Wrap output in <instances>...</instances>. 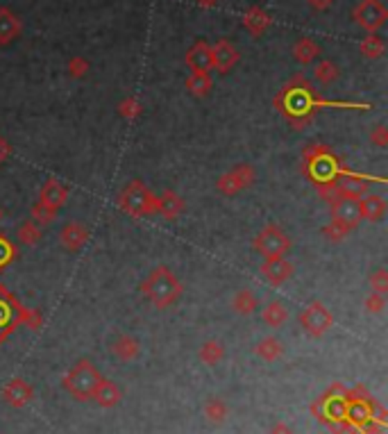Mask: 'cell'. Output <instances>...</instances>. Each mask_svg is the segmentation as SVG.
<instances>
[{"instance_id":"6da1fadb","label":"cell","mask_w":388,"mask_h":434,"mask_svg":"<svg viewBox=\"0 0 388 434\" xmlns=\"http://www.w3.org/2000/svg\"><path fill=\"white\" fill-rule=\"evenodd\" d=\"M275 107L277 112H282L284 116L293 123L295 128H302L313 119L320 107H341V110H368L370 105L366 103H334V101H320V98L313 94V89L300 80H293L291 85H286L282 89V94L275 98Z\"/></svg>"},{"instance_id":"7a4b0ae2","label":"cell","mask_w":388,"mask_h":434,"mask_svg":"<svg viewBox=\"0 0 388 434\" xmlns=\"http://www.w3.org/2000/svg\"><path fill=\"white\" fill-rule=\"evenodd\" d=\"M182 282L168 266H155L141 282V293L148 302H152L157 309H168L182 298Z\"/></svg>"},{"instance_id":"3957f363","label":"cell","mask_w":388,"mask_h":434,"mask_svg":"<svg viewBox=\"0 0 388 434\" xmlns=\"http://www.w3.org/2000/svg\"><path fill=\"white\" fill-rule=\"evenodd\" d=\"M302 159H304V173L311 177L313 186L334 182L343 168V164L338 162V157L325 144H309L302 153Z\"/></svg>"},{"instance_id":"277c9868","label":"cell","mask_w":388,"mask_h":434,"mask_svg":"<svg viewBox=\"0 0 388 434\" xmlns=\"http://www.w3.org/2000/svg\"><path fill=\"white\" fill-rule=\"evenodd\" d=\"M116 205L125 214L136 216V218L157 214V196L148 189L141 180H132V182L123 186V191L116 198Z\"/></svg>"},{"instance_id":"5b68a950","label":"cell","mask_w":388,"mask_h":434,"mask_svg":"<svg viewBox=\"0 0 388 434\" xmlns=\"http://www.w3.org/2000/svg\"><path fill=\"white\" fill-rule=\"evenodd\" d=\"M100 380H103L100 371H98L89 359H80V362L64 375L62 384L76 400H91V394L96 391Z\"/></svg>"},{"instance_id":"8992f818","label":"cell","mask_w":388,"mask_h":434,"mask_svg":"<svg viewBox=\"0 0 388 434\" xmlns=\"http://www.w3.org/2000/svg\"><path fill=\"white\" fill-rule=\"evenodd\" d=\"M345 394H348V389H345L343 384H334V387L311 407L313 414H318L320 423H325L329 430H332L334 425H345V412H348V398H345ZM345 428H348V425H345Z\"/></svg>"},{"instance_id":"52a82bcc","label":"cell","mask_w":388,"mask_h":434,"mask_svg":"<svg viewBox=\"0 0 388 434\" xmlns=\"http://www.w3.org/2000/svg\"><path fill=\"white\" fill-rule=\"evenodd\" d=\"M252 245H254V250H257L263 259L284 257L288 252V248H291V236L284 232V227L270 223V225L263 227L257 236H254Z\"/></svg>"},{"instance_id":"ba28073f","label":"cell","mask_w":388,"mask_h":434,"mask_svg":"<svg viewBox=\"0 0 388 434\" xmlns=\"http://www.w3.org/2000/svg\"><path fill=\"white\" fill-rule=\"evenodd\" d=\"M300 325L302 330L309 334V337H323L329 330H332L334 325V316L332 312L323 305L320 300L311 302V305L304 307V312L300 314Z\"/></svg>"},{"instance_id":"9c48e42d","label":"cell","mask_w":388,"mask_h":434,"mask_svg":"<svg viewBox=\"0 0 388 434\" xmlns=\"http://www.w3.org/2000/svg\"><path fill=\"white\" fill-rule=\"evenodd\" d=\"M21 309L23 305L16 300L14 293L0 284V343L21 325Z\"/></svg>"},{"instance_id":"30bf717a","label":"cell","mask_w":388,"mask_h":434,"mask_svg":"<svg viewBox=\"0 0 388 434\" xmlns=\"http://www.w3.org/2000/svg\"><path fill=\"white\" fill-rule=\"evenodd\" d=\"M257 180V171H254L252 164H236L232 171H227L225 175L218 180V191L222 196H236L238 191L250 189Z\"/></svg>"},{"instance_id":"8fae6325","label":"cell","mask_w":388,"mask_h":434,"mask_svg":"<svg viewBox=\"0 0 388 434\" xmlns=\"http://www.w3.org/2000/svg\"><path fill=\"white\" fill-rule=\"evenodd\" d=\"M336 184V191L338 196H343V198H350V200H359L361 196H366L368 189H370V180L366 175H359L354 173L350 168H341V173L334 180Z\"/></svg>"},{"instance_id":"7c38bea8","label":"cell","mask_w":388,"mask_h":434,"mask_svg":"<svg viewBox=\"0 0 388 434\" xmlns=\"http://www.w3.org/2000/svg\"><path fill=\"white\" fill-rule=\"evenodd\" d=\"M329 214H332L334 220L338 223L348 225L350 230H354L359 223H361V211H359V202L357 200H350V198H343V196H338L332 202H329Z\"/></svg>"},{"instance_id":"4fadbf2b","label":"cell","mask_w":388,"mask_h":434,"mask_svg":"<svg viewBox=\"0 0 388 434\" xmlns=\"http://www.w3.org/2000/svg\"><path fill=\"white\" fill-rule=\"evenodd\" d=\"M3 400L10 407L14 409H21V407H26L28 403H32L35 400V389H32V384L26 382V380H21V378H14L12 382H7L5 387H3Z\"/></svg>"},{"instance_id":"5bb4252c","label":"cell","mask_w":388,"mask_h":434,"mask_svg":"<svg viewBox=\"0 0 388 434\" xmlns=\"http://www.w3.org/2000/svg\"><path fill=\"white\" fill-rule=\"evenodd\" d=\"M354 19L359 21V26H363L368 32H373V30L384 26L386 10H384V5L379 3V0H366V3H361L357 7V12H354Z\"/></svg>"},{"instance_id":"9a60e30c","label":"cell","mask_w":388,"mask_h":434,"mask_svg":"<svg viewBox=\"0 0 388 434\" xmlns=\"http://www.w3.org/2000/svg\"><path fill=\"white\" fill-rule=\"evenodd\" d=\"M293 264L286 257H270L261 264V273L263 277L272 284V286H282L293 277Z\"/></svg>"},{"instance_id":"2e32d148","label":"cell","mask_w":388,"mask_h":434,"mask_svg":"<svg viewBox=\"0 0 388 434\" xmlns=\"http://www.w3.org/2000/svg\"><path fill=\"white\" fill-rule=\"evenodd\" d=\"M87 241H89V230L85 223H80V220H69V223L60 230V243L71 252L82 250L87 245Z\"/></svg>"},{"instance_id":"e0dca14e","label":"cell","mask_w":388,"mask_h":434,"mask_svg":"<svg viewBox=\"0 0 388 434\" xmlns=\"http://www.w3.org/2000/svg\"><path fill=\"white\" fill-rule=\"evenodd\" d=\"M69 186L62 184L60 180H48L44 182V186L39 189V202H44L46 207H51L55 211H60L66 200H69Z\"/></svg>"},{"instance_id":"ac0fdd59","label":"cell","mask_w":388,"mask_h":434,"mask_svg":"<svg viewBox=\"0 0 388 434\" xmlns=\"http://www.w3.org/2000/svg\"><path fill=\"white\" fill-rule=\"evenodd\" d=\"M363 220H382L386 216V200L379 193H366L357 200Z\"/></svg>"},{"instance_id":"d6986e66","label":"cell","mask_w":388,"mask_h":434,"mask_svg":"<svg viewBox=\"0 0 388 434\" xmlns=\"http://www.w3.org/2000/svg\"><path fill=\"white\" fill-rule=\"evenodd\" d=\"M186 64L193 73H209L213 69V55L211 46L207 44H195L186 55Z\"/></svg>"},{"instance_id":"ffe728a7","label":"cell","mask_w":388,"mask_h":434,"mask_svg":"<svg viewBox=\"0 0 388 434\" xmlns=\"http://www.w3.org/2000/svg\"><path fill=\"white\" fill-rule=\"evenodd\" d=\"M182 211H184V200L175 191L166 189L161 196H157V214H161L168 220H175Z\"/></svg>"},{"instance_id":"44dd1931","label":"cell","mask_w":388,"mask_h":434,"mask_svg":"<svg viewBox=\"0 0 388 434\" xmlns=\"http://www.w3.org/2000/svg\"><path fill=\"white\" fill-rule=\"evenodd\" d=\"M121 398H123L121 389H118L112 380H105V378H103L100 382H98L96 391L91 394V400H96V403L100 405V407H105V409L116 407V405L121 403Z\"/></svg>"},{"instance_id":"7402d4cb","label":"cell","mask_w":388,"mask_h":434,"mask_svg":"<svg viewBox=\"0 0 388 434\" xmlns=\"http://www.w3.org/2000/svg\"><path fill=\"white\" fill-rule=\"evenodd\" d=\"M211 55H213V67H216L218 71H229L236 64L238 55L234 51V46L229 44V41H218L216 46L211 48Z\"/></svg>"},{"instance_id":"603a6c76","label":"cell","mask_w":388,"mask_h":434,"mask_svg":"<svg viewBox=\"0 0 388 434\" xmlns=\"http://www.w3.org/2000/svg\"><path fill=\"white\" fill-rule=\"evenodd\" d=\"M112 353L118 359H123V362H132V359H136L139 353H141V346H139V341L134 337H130V334H118L112 343Z\"/></svg>"},{"instance_id":"cb8c5ba5","label":"cell","mask_w":388,"mask_h":434,"mask_svg":"<svg viewBox=\"0 0 388 434\" xmlns=\"http://www.w3.org/2000/svg\"><path fill=\"white\" fill-rule=\"evenodd\" d=\"M232 309H234V314H238V316H252L259 309V298L254 296L252 289H241V291L234 293Z\"/></svg>"},{"instance_id":"d4e9b609","label":"cell","mask_w":388,"mask_h":434,"mask_svg":"<svg viewBox=\"0 0 388 434\" xmlns=\"http://www.w3.org/2000/svg\"><path fill=\"white\" fill-rule=\"evenodd\" d=\"M254 353H257V357H261L263 362H275V359L282 357L284 348H282V341L277 337H263L257 346H254Z\"/></svg>"},{"instance_id":"484cf974","label":"cell","mask_w":388,"mask_h":434,"mask_svg":"<svg viewBox=\"0 0 388 434\" xmlns=\"http://www.w3.org/2000/svg\"><path fill=\"white\" fill-rule=\"evenodd\" d=\"M261 316H263V321H266L270 327H282L288 321V309H286L284 302L272 300V302H268L266 307H263Z\"/></svg>"},{"instance_id":"4316f807","label":"cell","mask_w":388,"mask_h":434,"mask_svg":"<svg viewBox=\"0 0 388 434\" xmlns=\"http://www.w3.org/2000/svg\"><path fill=\"white\" fill-rule=\"evenodd\" d=\"M19 32H21V26H19V21H16V16L10 10H5V7H0V44L12 41Z\"/></svg>"},{"instance_id":"83f0119b","label":"cell","mask_w":388,"mask_h":434,"mask_svg":"<svg viewBox=\"0 0 388 434\" xmlns=\"http://www.w3.org/2000/svg\"><path fill=\"white\" fill-rule=\"evenodd\" d=\"M200 362L202 364H207V366H216L222 362V357H225V348H222V343L220 341H204L202 346H200Z\"/></svg>"},{"instance_id":"f1b7e54d","label":"cell","mask_w":388,"mask_h":434,"mask_svg":"<svg viewBox=\"0 0 388 434\" xmlns=\"http://www.w3.org/2000/svg\"><path fill=\"white\" fill-rule=\"evenodd\" d=\"M44 236V232H41V225L35 223V220H26V223L19 225V230H16V241H19L21 245H37L39 239Z\"/></svg>"},{"instance_id":"f546056e","label":"cell","mask_w":388,"mask_h":434,"mask_svg":"<svg viewBox=\"0 0 388 434\" xmlns=\"http://www.w3.org/2000/svg\"><path fill=\"white\" fill-rule=\"evenodd\" d=\"M204 416H207L213 425H220L227 421L229 409L220 398H211V400H207V405H204Z\"/></svg>"},{"instance_id":"4dcf8cb0","label":"cell","mask_w":388,"mask_h":434,"mask_svg":"<svg viewBox=\"0 0 388 434\" xmlns=\"http://www.w3.org/2000/svg\"><path fill=\"white\" fill-rule=\"evenodd\" d=\"M186 89L193 96H207L211 92V78H209V73H193V76L186 80Z\"/></svg>"},{"instance_id":"1f68e13d","label":"cell","mask_w":388,"mask_h":434,"mask_svg":"<svg viewBox=\"0 0 388 434\" xmlns=\"http://www.w3.org/2000/svg\"><path fill=\"white\" fill-rule=\"evenodd\" d=\"M320 53V48L313 44L311 39H302L298 41V46L293 48V55H295V60H298L300 64H309L316 60V55Z\"/></svg>"},{"instance_id":"d6a6232c","label":"cell","mask_w":388,"mask_h":434,"mask_svg":"<svg viewBox=\"0 0 388 434\" xmlns=\"http://www.w3.org/2000/svg\"><path fill=\"white\" fill-rule=\"evenodd\" d=\"M16 255H19V250H16V245L7 239V234L0 232V273L5 271L7 266L14 264Z\"/></svg>"},{"instance_id":"836d02e7","label":"cell","mask_w":388,"mask_h":434,"mask_svg":"<svg viewBox=\"0 0 388 434\" xmlns=\"http://www.w3.org/2000/svg\"><path fill=\"white\" fill-rule=\"evenodd\" d=\"M243 23L247 28H250L252 32H261V30H266L268 26H270V19L266 14H263L261 10H250L245 14V19H243Z\"/></svg>"},{"instance_id":"e575fe53","label":"cell","mask_w":388,"mask_h":434,"mask_svg":"<svg viewBox=\"0 0 388 434\" xmlns=\"http://www.w3.org/2000/svg\"><path fill=\"white\" fill-rule=\"evenodd\" d=\"M350 232H352V230H350L348 225L338 223V220H334V218H329V223L323 227V234L327 236L329 241H343Z\"/></svg>"},{"instance_id":"d590c367","label":"cell","mask_w":388,"mask_h":434,"mask_svg":"<svg viewBox=\"0 0 388 434\" xmlns=\"http://www.w3.org/2000/svg\"><path fill=\"white\" fill-rule=\"evenodd\" d=\"M55 216H57V211L51 209V207H46L44 202H39V200H37L35 205H32V220H35V223H39V225H48V223H53Z\"/></svg>"},{"instance_id":"8d00e7d4","label":"cell","mask_w":388,"mask_h":434,"mask_svg":"<svg viewBox=\"0 0 388 434\" xmlns=\"http://www.w3.org/2000/svg\"><path fill=\"white\" fill-rule=\"evenodd\" d=\"M141 112H143V107H141V103L136 101V98H125V101H123L121 105H118V114L123 119H127V121H134V119H139L141 116Z\"/></svg>"},{"instance_id":"74e56055","label":"cell","mask_w":388,"mask_h":434,"mask_svg":"<svg viewBox=\"0 0 388 434\" xmlns=\"http://www.w3.org/2000/svg\"><path fill=\"white\" fill-rule=\"evenodd\" d=\"M363 307H366L368 314H382L384 309H386V296L370 291L368 296H366V300H363Z\"/></svg>"},{"instance_id":"f35d334b","label":"cell","mask_w":388,"mask_h":434,"mask_svg":"<svg viewBox=\"0 0 388 434\" xmlns=\"http://www.w3.org/2000/svg\"><path fill=\"white\" fill-rule=\"evenodd\" d=\"M370 289H373L375 293L386 296L388 293V271L386 268H377V271L370 275Z\"/></svg>"},{"instance_id":"ab89813d","label":"cell","mask_w":388,"mask_h":434,"mask_svg":"<svg viewBox=\"0 0 388 434\" xmlns=\"http://www.w3.org/2000/svg\"><path fill=\"white\" fill-rule=\"evenodd\" d=\"M338 76V69L334 67L332 62H320L316 67V78L323 82V85H329V82H334Z\"/></svg>"},{"instance_id":"60d3db41","label":"cell","mask_w":388,"mask_h":434,"mask_svg":"<svg viewBox=\"0 0 388 434\" xmlns=\"http://www.w3.org/2000/svg\"><path fill=\"white\" fill-rule=\"evenodd\" d=\"M41 314L37 312V309H32V307H23L21 309V325H26L30 327V330H39L41 327Z\"/></svg>"},{"instance_id":"b9f144b4","label":"cell","mask_w":388,"mask_h":434,"mask_svg":"<svg viewBox=\"0 0 388 434\" xmlns=\"http://www.w3.org/2000/svg\"><path fill=\"white\" fill-rule=\"evenodd\" d=\"M361 53L366 57H379L384 53V44L379 37H368L366 41L361 44Z\"/></svg>"},{"instance_id":"7bdbcfd3","label":"cell","mask_w":388,"mask_h":434,"mask_svg":"<svg viewBox=\"0 0 388 434\" xmlns=\"http://www.w3.org/2000/svg\"><path fill=\"white\" fill-rule=\"evenodd\" d=\"M370 144L377 146V148H386L388 146V130L384 125L375 128L373 132H370Z\"/></svg>"},{"instance_id":"ee69618b","label":"cell","mask_w":388,"mask_h":434,"mask_svg":"<svg viewBox=\"0 0 388 434\" xmlns=\"http://www.w3.org/2000/svg\"><path fill=\"white\" fill-rule=\"evenodd\" d=\"M354 432H357V434H386V432H384V425H379V423L373 421V419L366 421L363 425H359V428H354Z\"/></svg>"},{"instance_id":"f6af8a7d","label":"cell","mask_w":388,"mask_h":434,"mask_svg":"<svg viewBox=\"0 0 388 434\" xmlns=\"http://www.w3.org/2000/svg\"><path fill=\"white\" fill-rule=\"evenodd\" d=\"M69 71H71V76H73V78H82V76H87L89 64H87L85 60H80V57H76V60H71Z\"/></svg>"},{"instance_id":"bcb514c9","label":"cell","mask_w":388,"mask_h":434,"mask_svg":"<svg viewBox=\"0 0 388 434\" xmlns=\"http://www.w3.org/2000/svg\"><path fill=\"white\" fill-rule=\"evenodd\" d=\"M10 155H12V146H10V141H7L3 134H0V164H5Z\"/></svg>"},{"instance_id":"7dc6e473","label":"cell","mask_w":388,"mask_h":434,"mask_svg":"<svg viewBox=\"0 0 388 434\" xmlns=\"http://www.w3.org/2000/svg\"><path fill=\"white\" fill-rule=\"evenodd\" d=\"M270 434H293V432L288 430V425L279 423V425H275V428H272V432H270Z\"/></svg>"},{"instance_id":"c3c4849f","label":"cell","mask_w":388,"mask_h":434,"mask_svg":"<svg viewBox=\"0 0 388 434\" xmlns=\"http://www.w3.org/2000/svg\"><path fill=\"white\" fill-rule=\"evenodd\" d=\"M309 3L316 7V10H325V7L332 3V0H309Z\"/></svg>"},{"instance_id":"681fc988","label":"cell","mask_w":388,"mask_h":434,"mask_svg":"<svg viewBox=\"0 0 388 434\" xmlns=\"http://www.w3.org/2000/svg\"><path fill=\"white\" fill-rule=\"evenodd\" d=\"M0 223H3V209H0Z\"/></svg>"}]
</instances>
